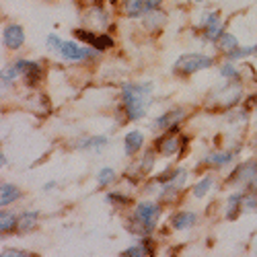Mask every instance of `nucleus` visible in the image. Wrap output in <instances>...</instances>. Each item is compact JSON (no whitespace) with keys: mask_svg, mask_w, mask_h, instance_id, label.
Listing matches in <instances>:
<instances>
[{"mask_svg":"<svg viewBox=\"0 0 257 257\" xmlns=\"http://www.w3.org/2000/svg\"><path fill=\"white\" fill-rule=\"evenodd\" d=\"M151 93H153L151 84H123L121 95H123V107H125L127 119L136 121V119L144 117Z\"/></svg>","mask_w":257,"mask_h":257,"instance_id":"1","label":"nucleus"},{"mask_svg":"<svg viewBox=\"0 0 257 257\" xmlns=\"http://www.w3.org/2000/svg\"><path fill=\"white\" fill-rule=\"evenodd\" d=\"M48 48L50 50H56L64 60H70V62H78V60H84L93 54V50H87V48H80L72 41H62L58 35H50L48 37Z\"/></svg>","mask_w":257,"mask_h":257,"instance_id":"2","label":"nucleus"},{"mask_svg":"<svg viewBox=\"0 0 257 257\" xmlns=\"http://www.w3.org/2000/svg\"><path fill=\"white\" fill-rule=\"evenodd\" d=\"M212 66V58L204 54H185L175 62V70L181 74H194L198 70H206Z\"/></svg>","mask_w":257,"mask_h":257,"instance_id":"3","label":"nucleus"},{"mask_svg":"<svg viewBox=\"0 0 257 257\" xmlns=\"http://www.w3.org/2000/svg\"><path fill=\"white\" fill-rule=\"evenodd\" d=\"M161 216V206L159 204H153V202H142L136 206V220L144 226V230H153L157 220Z\"/></svg>","mask_w":257,"mask_h":257,"instance_id":"4","label":"nucleus"},{"mask_svg":"<svg viewBox=\"0 0 257 257\" xmlns=\"http://www.w3.org/2000/svg\"><path fill=\"white\" fill-rule=\"evenodd\" d=\"M74 35L82 41H89V44L95 48V50H107V48H111L113 46V39L109 35H95L91 31H84V29H76Z\"/></svg>","mask_w":257,"mask_h":257,"instance_id":"5","label":"nucleus"},{"mask_svg":"<svg viewBox=\"0 0 257 257\" xmlns=\"http://www.w3.org/2000/svg\"><path fill=\"white\" fill-rule=\"evenodd\" d=\"M161 0H130L125 7V13L127 17H140L144 13H151L159 7Z\"/></svg>","mask_w":257,"mask_h":257,"instance_id":"6","label":"nucleus"},{"mask_svg":"<svg viewBox=\"0 0 257 257\" xmlns=\"http://www.w3.org/2000/svg\"><path fill=\"white\" fill-rule=\"evenodd\" d=\"M3 39H5V46L11 48V50H17L23 46V41H25V33L23 29H21L19 25H9L3 33Z\"/></svg>","mask_w":257,"mask_h":257,"instance_id":"7","label":"nucleus"},{"mask_svg":"<svg viewBox=\"0 0 257 257\" xmlns=\"http://www.w3.org/2000/svg\"><path fill=\"white\" fill-rule=\"evenodd\" d=\"M17 68H19L21 74L25 76V80H27L29 84H35L37 78L41 76V66H39V64H35V62L21 60V62H17Z\"/></svg>","mask_w":257,"mask_h":257,"instance_id":"8","label":"nucleus"},{"mask_svg":"<svg viewBox=\"0 0 257 257\" xmlns=\"http://www.w3.org/2000/svg\"><path fill=\"white\" fill-rule=\"evenodd\" d=\"M204 31L208 35V39H220V31H222V21L216 13H212L208 19H206V23H204Z\"/></svg>","mask_w":257,"mask_h":257,"instance_id":"9","label":"nucleus"},{"mask_svg":"<svg viewBox=\"0 0 257 257\" xmlns=\"http://www.w3.org/2000/svg\"><path fill=\"white\" fill-rule=\"evenodd\" d=\"M179 146H181V142H179V138L175 136V134H169L167 132V136H163L161 140H159V153H163V155H175L177 151H179Z\"/></svg>","mask_w":257,"mask_h":257,"instance_id":"10","label":"nucleus"},{"mask_svg":"<svg viewBox=\"0 0 257 257\" xmlns=\"http://www.w3.org/2000/svg\"><path fill=\"white\" fill-rule=\"evenodd\" d=\"M123 144H125V153H127V155H134L136 151H140L142 144H144V136H142V132H130V134L125 136Z\"/></svg>","mask_w":257,"mask_h":257,"instance_id":"11","label":"nucleus"},{"mask_svg":"<svg viewBox=\"0 0 257 257\" xmlns=\"http://www.w3.org/2000/svg\"><path fill=\"white\" fill-rule=\"evenodd\" d=\"M196 220H198V218H196L194 212H181V214H177V216L173 218V226H175L177 230H183V228L194 226Z\"/></svg>","mask_w":257,"mask_h":257,"instance_id":"12","label":"nucleus"},{"mask_svg":"<svg viewBox=\"0 0 257 257\" xmlns=\"http://www.w3.org/2000/svg\"><path fill=\"white\" fill-rule=\"evenodd\" d=\"M19 196H21L19 187H15V185H11V183H5V185H3V194H0V204L9 206V204H13Z\"/></svg>","mask_w":257,"mask_h":257,"instance_id":"13","label":"nucleus"},{"mask_svg":"<svg viewBox=\"0 0 257 257\" xmlns=\"http://www.w3.org/2000/svg\"><path fill=\"white\" fill-rule=\"evenodd\" d=\"M183 115H185V113H183L181 109H175V111H171V113H165L163 117H159L157 127H171V125H175V123L181 121Z\"/></svg>","mask_w":257,"mask_h":257,"instance_id":"14","label":"nucleus"},{"mask_svg":"<svg viewBox=\"0 0 257 257\" xmlns=\"http://www.w3.org/2000/svg\"><path fill=\"white\" fill-rule=\"evenodd\" d=\"M0 218H3V220H0V230H3V234L11 232V230H15L19 226V218L15 216V214H11V212H3V216H0Z\"/></svg>","mask_w":257,"mask_h":257,"instance_id":"15","label":"nucleus"},{"mask_svg":"<svg viewBox=\"0 0 257 257\" xmlns=\"http://www.w3.org/2000/svg\"><path fill=\"white\" fill-rule=\"evenodd\" d=\"M153 253V247L148 245L146 241L144 243H140V245H134V247H130V249H125L123 251V255L125 257H140V255H151Z\"/></svg>","mask_w":257,"mask_h":257,"instance_id":"16","label":"nucleus"},{"mask_svg":"<svg viewBox=\"0 0 257 257\" xmlns=\"http://www.w3.org/2000/svg\"><path fill=\"white\" fill-rule=\"evenodd\" d=\"M37 222V212H25L21 214V220H19V228L21 230H31Z\"/></svg>","mask_w":257,"mask_h":257,"instance_id":"17","label":"nucleus"},{"mask_svg":"<svg viewBox=\"0 0 257 257\" xmlns=\"http://www.w3.org/2000/svg\"><path fill=\"white\" fill-rule=\"evenodd\" d=\"M218 46L224 50V52H232V50H237L239 48V41H237V37H232V35H228V33H222L220 35V41H218Z\"/></svg>","mask_w":257,"mask_h":257,"instance_id":"18","label":"nucleus"},{"mask_svg":"<svg viewBox=\"0 0 257 257\" xmlns=\"http://www.w3.org/2000/svg\"><path fill=\"white\" fill-rule=\"evenodd\" d=\"M230 161H232V153H214L206 157V163H214V165H226Z\"/></svg>","mask_w":257,"mask_h":257,"instance_id":"19","label":"nucleus"},{"mask_svg":"<svg viewBox=\"0 0 257 257\" xmlns=\"http://www.w3.org/2000/svg\"><path fill=\"white\" fill-rule=\"evenodd\" d=\"M210 185H212V177H204L202 181L196 183V187H194V196H196V198H204V196L208 194Z\"/></svg>","mask_w":257,"mask_h":257,"instance_id":"20","label":"nucleus"},{"mask_svg":"<svg viewBox=\"0 0 257 257\" xmlns=\"http://www.w3.org/2000/svg\"><path fill=\"white\" fill-rule=\"evenodd\" d=\"M99 185H109L113 179H115V173H113V169H109V167H105L101 173H99Z\"/></svg>","mask_w":257,"mask_h":257,"instance_id":"21","label":"nucleus"},{"mask_svg":"<svg viewBox=\"0 0 257 257\" xmlns=\"http://www.w3.org/2000/svg\"><path fill=\"white\" fill-rule=\"evenodd\" d=\"M253 52H257V46H253V48H243V50H232L228 56L234 60V58H243V56H249V54H253Z\"/></svg>","mask_w":257,"mask_h":257,"instance_id":"22","label":"nucleus"},{"mask_svg":"<svg viewBox=\"0 0 257 257\" xmlns=\"http://www.w3.org/2000/svg\"><path fill=\"white\" fill-rule=\"evenodd\" d=\"M17 74H19V68H7V72H3V84L5 87H9Z\"/></svg>","mask_w":257,"mask_h":257,"instance_id":"23","label":"nucleus"},{"mask_svg":"<svg viewBox=\"0 0 257 257\" xmlns=\"http://www.w3.org/2000/svg\"><path fill=\"white\" fill-rule=\"evenodd\" d=\"M241 200H243L241 194H237V196H232V198H230V204H228V210H226V216H228V218H232V210H237V206H239Z\"/></svg>","mask_w":257,"mask_h":257,"instance_id":"24","label":"nucleus"},{"mask_svg":"<svg viewBox=\"0 0 257 257\" xmlns=\"http://www.w3.org/2000/svg\"><path fill=\"white\" fill-rule=\"evenodd\" d=\"M222 76H226V78H237L239 76V70L232 66V64H224L222 66Z\"/></svg>","mask_w":257,"mask_h":257,"instance_id":"25","label":"nucleus"},{"mask_svg":"<svg viewBox=\"0 0 257 257\" xmlns=\"http://www.w3.org/2000/svg\"><path fill=\"white\" fill-rule=\"evenodd\" d=\"M105 142H107V138L99 136V138H95V140H84V142H80V148H89V146H103Z\"/></svg>","mask_w":257,"mask_h":257,"instance_id":"26","label":"nucleus"},{"mask_svg":"<svg viewBox=\"0 0 257 257\" xmlns=\"http://www.w3.org/2000/svg\"><path fill=\"white\" fill-rule=\"evenodd\" d=\"M11 255H27L25 251H17V249H7V251H3V257H11Z\"/></svg>","mask_w":257,"mask_h":257,"instance_id":"27","label":"nucleus"},{"mask_svg":"<svg viewBox=\"0 0 257 257\" xmlns=\"http://www.w3.org/2000/svg\"><path fill=\"white\" fill-rule=\"evenodd\" d=\"M107 200H109V202H111V200H117L119 204H125L127 198H125V196H119V194H109V196H107Z\"/></svg>","mask_w":257,"mask_h":257,"instance_id":"28","label":"nucleus"},{"mask_svg":"<svg viewBox=\"0 0 257 257\" xmlns=\"http://www.w3.org/2000/svg\"><path fill=\"white\" fill-rule=\"evenodd\" d=\"M247 206L249 208H255L257 206V198H247Z\"/></svg>","mask_w":257,"mask_h":257,"instance_id":"29","label":"nucleus"},{"mask_svg":"<svg viewBox=\"0 0 257 257\" xmlns=\"http://www.w3.org/2000/svg\"><path fill=\"white\" fill-rule=\"evenodd\" d=\"M198 3H202V0H198Z\"/></svg>","mask_w":257,"mask_h":257,"instance_id":"30","label":"nucleus"}]
</instances>
